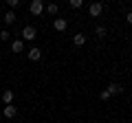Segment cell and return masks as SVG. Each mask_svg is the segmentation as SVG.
<instances>
[{
    "mask_svg": "<svg viewBox=\"0 0 132 123\" xmlns=\"http://www.w3.org/2000/svg\"><path fill=\"white\" fill-rule=\"evenodd\" d=\"M44 2L42 0H31V5H29V11H31V15H42L44 13Z\"/></svg>",
    "mask_w": 132,
    "mask_h": 123,
    "instance_id": "cell-1",
    "label": "cell"
},
{
    "mask_svg": "<svg viewBox=\"0 0 132 123\" xmlns=\"http://www.w3.org/2000/svg\"><path fill=\"white\" fill-rule=\"evenodd\" d=\"M35 38H38L35 27H24L22 29V40H29V42H31V40H35Z\"/></svg>",
    "mask_w": 132,
    "mask_h": 123,
    "instance_id": "cell-2",
    "label": "cell"
},
{
    "mask_svg": "<svg viewBox=\"0 0 132 123\" xmlns=\"http://www.w3.org/2000/svg\"><path fill=\"white\" fill-rule=\"evenodd\" d=\"M101 11H104V5H101V2H93V5L88 7V13H90V18H97V15L101 13Z\"/></svg>",
    "mask_w": 132,
    "mask_h": 123,
    "instance_id": "cell-3",
    "label": "cell"
},
{
    "mask_svg": "<svg viewBox=\"0 0 132 123\" xmlns=\"http://www.w3.org/2000/svg\"><path fill=\"white\" fill-rule=\"evenodd\" d=\"M66 27H68V22H66L64 18H55L53 20V29H55V31H66Z\"/></svg>",
    "mask_w": 132,
    "mask_h": 123,
    "instance_id": "cell-4",
    "label": "cell"
},
{
    "mask_svg": "<svg viewBox=\"0 0 132 123\" xmlns=\"http://www.w3.org/2000/svg\"><path fill=\"white\" fill-rule=\"evenodd\" d=\"M11 51L13 53H22L24 51V40H13V42H11Z\"/></svg>",
    "mask_w": 132,
    "mask_h": 123,
    "instance_id": "cell-5",
    "label": "cell"
},
{
    "mask_svg": "<svg viewBox=\"0 0 132 123\" xmlns=\"http://www.w3.org/2000/svg\"><path fill=\"white\" fill-rule=\"evenodd\" d=\"M2 103L5 106L13 103V90H5V92H2Z\"/></svg>",
    "mask_w": 132,
    "mask_h": 123,
    "instance_id": "cell-6",
    "label": "cell"
},
{
    "mask_svg": "<svg viewBox=\"0 0 132 123\" xmlns=\"http://www.w3.org/2000/svg\"><path fill=\"white\" fill-rule=\"evenodd\" d=\"M40 57H42V51H40L38 46H33L31 51H29V59H31V61H38Z\"/></svg>",
    "mask_w": 132,
    "mask_h": 123,
    "instance_id": "cell-7",
    "label": "cell"
},
{
    "mask_svg": "<svg viewBox=\"0 0 132 123\" xmlns=\"http://www.w3.org/2000/svg\"><path fill=\"white\" fill-rule=\"evenodd\" d=\"M15 114H18V108L15 106H5V117L7 119H13Z\"/></svg>",
    "mask_w": 132,
    "mask_h": 123,
    "instance_id": "cell-8",
    "label": "cell"
},
{
    "mask_svg": "<svg viewBox=\"0 0 132 123\" xmlns=\"http://www.w3.org/2000/svg\"><path fill=\"white\" fill-rule=\"evenodd\" d=\"M73 44H75V46H84V44H86V35L84 33H77L75 38H73Z\"/></svg>",
    "mask_w": 132,
    "mask_h": 123,
    "instance_id": "cell-9",
    "label": "cell"
},
{
    "mask_svg": "<svg viewBox=\"0 0 132 123\" xmlns=\"http://www.w3.org/2000/svg\"><path fill=\"white\" fill-rule=\"evenodd\" d=\"M15 22V13L13 11H7L5 13V24H13Z\"/></svg>",
    "mask_w": 132,
    "mask_h": 123,
    "instance_id": "cell-10",
    "label": "cell"
},
{
    "mask_svg": "<svg viewBox=\"0 0 132 123\" xmlns=\"http://www.w3.org/2000/svg\"><path fill=\"white\" fill-rule=\"evenodd\" d=\"M46 11H48V13H51V15H55L57 11H60V7H57V2H51V5L46 7Z\"/></svg>",
    "mask_w": 132,
    "mask_h": 123,
    "instance_id": "cell-11",
    "label": "cell"
},
{
    "mask_svg": "<svg viewBox=\"0 0 132 123\" xmlns=\"http://www.w3.org/2000/svg\"><path fill=\"white\" fill-rule=\"evenodd\" d=\"M81 5H84L81 0H71V2H68V7H71V9H79Z\"/></svg>",
    "mask_w": 132,
    "mask_h": 123,
    "instance_id": "cell-12",
    "label": "cell"
},
{
    "mask_svg": "<svg viewBox=\"0 0 132 123\" xmlns=\"http://www.w3.org/2000/svg\"><path fill=\"white\" fill-rule=\"evenodd\" d=\"M95 35H97V38H104L106 35V27H97L95 29Z\"/></svg>",
    "mask_w": 132,
    "mask_h": 123,
    "instance_id": "cell-13",
    "label": "cell"
},
{
    "mask_svg": "<svg viewBox=\"0 0 132 123\" xmlns=\"http://www.w3.org/2000/svg\"><path fill=\"white\" fill-rule=\"evenodd\" d=\"M9 38H11V33L7 31V29H5V31H0V40H2V42H7Z\"/></svg>",
    "mask_w": 132,
    "mask_h": 123,
    "instance_id": "cell-14",
    "label": "cell"
},
{
    "mask_svg": "<svg viewBox=\"0 0 132 123\" xmlns=\"http://www.w3.org/2000/svg\"><path fill=\"white\" fill-rule=\"evenodd\" d=\"M7 2H9V7H11V9H15V7H20V0H7Z\"/></svg>",
    "mask_w": 132,
    "mask_h": 123,
    "instance_id": "cell-15",
    "label": "cell"
},
{
    "mask_svg": "<svg viewBox=\"0 0 132 123\" xmlns=\"http://www.w3.org/2000/svg\"><path fill=\"white\" fill-rule=\"evenodd\" d=\"M126 20H128V24H132V11H128V13H126Z\"/></svg>",
    "mask_w": 132,
    "mask_h": 123,
    "instance_id": "cell-16",
    "label": "cell"
}]
</instances>
